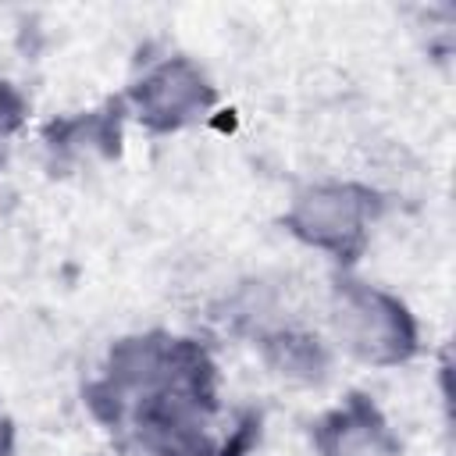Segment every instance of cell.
Segmentation results:
<instances>
[{"mask_svg": "<svg viewBox=\"0 0 456 456\" xmlns=\"http://www.w3.org/2000/svg\"><path fill=\"white\" fill-rule=\"evenodd\" d=\"M314 442L321 456H395L399 442L381 410L367 395H349L338 410L317 420Z\"/></svg>", "mask_w": 456, "mask_h": 456, "instance_id": "277c9868", "label": "cell"}, {"mask_svg": "<svg viewBox=\"0 0 456 456\" xmlns=\"http://www.w3.org/2000/svg\"><path fill=\"white\" fill-rule=\"evenodd\" d=\"M132 107L153 132H175L214 107V86L189 57H167L132 86Z\"/></svg>", "mask_w": 456, "mask_h": 456, "instance_id": "3957f363", "label": "cell"}, {"mask_svg": "<svg viewBox=\"0 0 456 456\" xmlns=\"http://www.w3.org/2000/svg\"><path fill=\"white\" fill-rule=\"evenodd\" d=\"M267 360L278 367V374L285 378H299V381H321L328 370V353L321 346V338L314 335H299V331H274L264 338Z\"/></svg>", "mask_w": 456, "mask_h": 456, "instance_id": "5b68a950", "label": "cell"}, {"mask_svg": "<svg viewBox=\"0 0 456 456\" xmlns=\"http://www.w3.org/2000/svg\"><path fill=\"white\" fill-rule=\"evenodd\" d=\"M21 110H25V103H21V96H18L14 89H7V86L0 82V132H7V128H14V125L21 121Z\"/></svg>", "mask_w": 456, "mask_h": 456, "instance_id": "8992f818", "label": "cell"}, {"mask_svg": "<svg viewBox=\"0 0 456 456\" xmlns=\"http://www.w3.org/2000/svg\"><path fill=\"white\" fill-rule=\"evenodd\" d=\"M374 207L378 200L363 185L321 182L296 192L285 214V228L314 249H324L338 260H356V253L367 242Z\"/></svg>", "mask_w": 456, "mask_h": 456, "instance_id": "7a4b0ae2", "label": "cell"}, {"mask_svg": "<svg viewBox=\"0 0 456 456\" xmlns=\"http://www.w3.org/2000/svg\"><path fill=\"white\" fill-rule=\"evenodd\" d=\"M11 442H14V435H11V420L0 413V456L11 452Z\"/></svg>", "mask_w": 456, "mask_h": 456, "instance_id": "52a82bcc", "label": "cell"}, {"mask_svg": "<svg viewBox=\"0 0 456 456\" xmlns=\"http://www.w3.org/2000/svg\"><path fill=\"white\" fill-rule=\"evenodd\" d=\"M331 324L338 342L363 363L392 367L413 356L417 321L403 299L356 278H338L331 292Z\"/></svg>", "mask_w": 456, "mask_h": 456, "instance_id": "6da1fadb", "label": "cell"}]
</instances>
